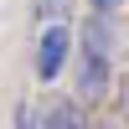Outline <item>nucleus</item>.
I'll return each instance as SVG.
<instances>
[{
	"label": "nucleus",
	"mask_w": 129,
	"mask_h": 129,
	"mask_svg": "<svg viewBox=\"0 0 129 129\" xmlns=\"http://www.w3.org/2000/svg\"><path fill=\"white\" fill-rule=\"evenodd\" d=\"M98 129H124V124H119V119H103V124H98Z\"/></svg>",
	"instance_id": "obj_7"
},
{
	"label": "nucleus",
	"mask_w": 129,
	"mask_h": 129,
	"mask_svg": "<svg viewBox=\"0 0 129 129\" xmlns=\"http://www.w3.org/2000/svg\"><path fill=\"white\" fill-rule=\"evenodd\" d=\"M36 129H88V109L78 98H57V103H47V114L36 119Z\"/></svg>",
	"instance_id": "obj_3"
},
{
	"label": "nucleus",
	"mask_w": 129,
	"mask_h": 129,
	"mask_svg": "<svg viewBox=\"0 0 129 129\" xmlns=\"http://www.w3.org/2000/svg\"><path fill=\"white\" fill-rule=\"evenodd\" d=\"M119 5H124V0H93V16H103V21H119Z\"/></svg>",
	"instance_id": "obj_4"
},
{
	"label": "nucleus",
	"mask_w": 129,
	"mask_h": 129,
	"mask_svg": "<svg viewBox=\"0 0 129 129\" xmlns=\"http://www.w3.org/2000/svg\"><path fill=\"white\" fill-rule=\"evenodd\" d=\"M67 57H72V31L62 26V21L41 26V41H36V78H41V83H57L62 67H67Z\"/></svg>",
	"instance_id": "obj_2"
},
{
	"label": "nucleus",
	"mask_w": 129,
	"mask_h": 129,
	"mask_svg": "<svg viewBox=\"0 0 129 129\" xmlns=\"http://www.w3.org/2000/svg\"><path fill=\"white\" fill-rule=\"evenodd\" d=\"M119 114H124V119H129V83H124V88H119Z\"/></svg>",
	"instance_id": "obj_6"
},
{
	"label": "nucleus",
	"mask_w": 129,
	"mask_h": 129,
	"mask_svg": "<svg viewBox=\"0 0 129 129\" xmlns=\"http://www.w3.org/2000/svg\"><path fill=\"white\" fill-rule=\"evenodd\" d=\"M16 129H36V109H31V103L16 109Z\"/></svg>",
	"instance_id": "obj_5"
},
{
	"label": "nucleus",
	"mask_w": 129,
	"mask_h": 129,
	"mask_svg": "<svg viewBox=\"0 0 129 129\" xmlns=\"http://www.w3.org/2000/svg\"><path fill=\"white\" fill-rule=\"evenodd\" d=\"M114 21L88 16L83 21V52H78V103L83 109H98L103 98L114 93Z\"/></svg>",
	"instance_id": "obj_1"
}]
</instances>
